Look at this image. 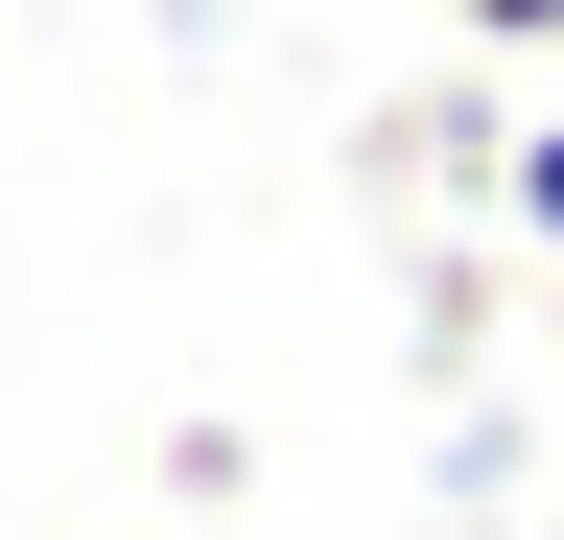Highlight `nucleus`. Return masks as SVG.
I'll return each mask as SVG.
<instances>
[{"label":"nucleus","instance_id":"obj_1","mask_svg":"<svg viewBox=\"0 0 564 540\" xmlns=\"http://www.w3.org/2000/svg\"><path fill=\"white\" fill-rule=\"evenodd\" d=\"M494 212H518V235L564 258V118H541V142H494Z\"/></svg>","mask_w":564,"mask_h":540},{"label":"nucleus","instance_id":"obj_2","mask_svg":"<svg viewBox=\"0 0 564 540\" xmlns=\"http://www.w3.org/2000/svg\"><path fill=\"white\" fill-rule=\"evenodd\" d=\"M447 24H470V47H564V0H447Z\"/></svg>","mask_w":564,"mask_h":540}]
</instances>
